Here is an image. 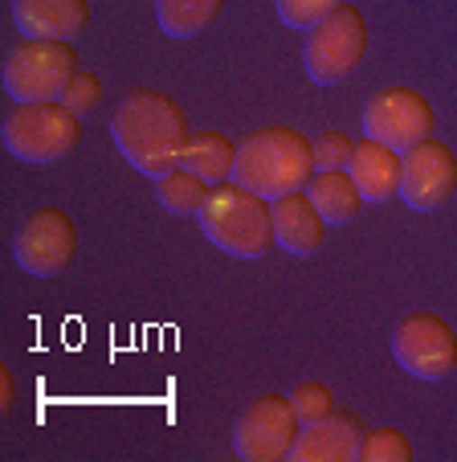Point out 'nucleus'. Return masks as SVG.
<instances>
[{
    "label": "nucleus",
    "mask_w": 457,
    "mask_h": 462,
    "mask_svg": "<svg viewBox=\"0 0 457 462\" xmlns=\"http://www.w3.org/2000/svg\"><path fill=\"white\" fill-rule=\"evenodd\" d=\"M111 135L131 168L160 180L172 168H180V148L188 143L192 127H188L184 106L172 95L151 90V87H135L114 106Z\"/></svg>",
    "instance_id": "f257e3e1"
},
{
    "label": "nucleus",
    "mask_w": 457,
    "mask_h": 462,
    "mask_svg": "<svg viewBox=\"0 0 457 462\" xmlns=\"http://www.w3.org/2000/svg\"><path fill=\"white\" fill-rule=\"evenodd\" d=\"M315 176V148L294 127H261L237 143L233 180L253 189L266 201L302 192Z\"/></svg>",
    "instance_id": "f03ea898"
},
{
    "label": "nucleus",
    "mask_w": 457,
    "mask_h": 462,
    "mask_svg": "<svg viewBox=\"0 0 457 462\" xmlns=\"http://www.w3.org/2000/svg\"><path fill=\"white\" fill-rule=\"evenodd\" d=\"M200 229L216 250L233 258H266L278 245L274 234V201L258 197L237 180H224L208 189V201L200 209Z\"/></svg>",
    "instance_id": "7ed1b4c3"
},
{
    "label": "nucleus",
    "mask_w": 457,
    "mask_h": 462,
    "mask_svg": "<svg viewBox=\"0 0 457 462\" xmlns=\"http://www.w3.org/2000/svg\"><path fill=\"white\" fill-rule=\"evenodd\" d=\"M82 143V115L61 98L17 103L5 115V152L25 164H58Z\"/></svg>",
    "instance_id": "20e7f679"
},
{
    "label": "nucleus",
    "mask_w": 457,
    "mask_h": 462,
    "mask_svg": "<svg viewBox=\"0 0 457 462\" xmlns=\"http://www.w3.org/2000/svg\"><path fill=\"white\" fill-rule=\"evenodd\" d=\"M368 45L371 33L363 13L355 5H339L315 29H306L302 66H306L315 87H339V82H347L360 70V61L368 58Z\"/></svg>",
    "instance_id": "39448f33"
},
{
    "label": "nucleus",
    "mask_w": 457,
    "mask_h": 462,
    "mask_svg": "<svg viewBox=\"0 0 457 462\" xmlns=\"http://www.w3.org/2000/svg\"><path fill=\"white\" fill-rule=\"evenodd\" d=\"M74 74H78L74 42L21 37L5 53V90H9L13 103H53V98L66 95Z\"/></svg>",
    "instance_id": "423d86ee"
},
{
    "label": "nucleus",
    "mask_w": 457,
    "mask_h": 462,
    "mask_svg": "<svg viewBox=\"0 0 457 462\" xmlns=\"http://www.w3.org/2000/svg\"><path fill=\"white\" fill-rule=\"evenodd\" d=\"M433 127H437V111L413 87H379L363 103V135L397 148L400 156L429 140Z\"/></svg>",
    "instance_id": "0eeeda50"
},
{
    "label": "nucleus",
    "mask_w": 457,
    "mask_h": 462,
    "mask_svg": "<svg viewBox=\"0 0 457 462\" xmlns=\"http://www.w3.org/2000/svg\"><path fill=\"white\" fill-rule=\"evenodd\" d=\"M392 356L416 381H445L457 373V332L437 311H413L392 328Z\"/></svg>",
    "instance_id": "6e6552de"
},
{
    "label": "nucleus",
    "mask_w": 457,
    "mask_h": 462,
    "mask_svg": "<svg viewBox=\"0 0 457 462\" xmlns=\"http://www.w3.org/2000/svg\"><path fill=\"white\" fill-rule=\"evenodd\" d=\"M302 421L290 397L261 393L242 410L233 426V450L242 462H282L290 458V446L298 438Z\"/></svg>",
    "instance_id": "1a4fd4ad"
},
{
    "label": "nucleus",
    "mask_w": 457,
    "mask_h": 462,
    "mask_svg": "<svg viewBox=\"0 0 457 462\" xmlns=\"http://www.w3.org/2000/svg\"><path fill=\"white\" fill-rule=\"evenodd\" d=\"M13 254H17L21 271L37 274V279H53L78 258V226L66 209L45 205L21 221L17 237H13Z\"/></svg>",
    "instance_id": "9d476101"
},
{
    "label": "nucleus",
    "mask_w": 457,
    "mask_h": 462,
    "mask_svg": "<svg viewBox=\"0 0 457 462\" xmlns=\"http://www.w3.org/2000/svg\"><path fill=\"white\" fill-rule=\"evenodd\" d=\"M457 189V156L449 143L425 140L400 156V201L416 213H437Z\"/></svg>",
    "instance_id": "9b49d317"
},
{
    "label": "nucleus",
    "mask_w": 457,
    "mask_h": 462,
    "mask_svg": "<svg viewBox=\"0 0 457 462\" xmlns=\"http://www.w3.org/2000/svg\"><path fill=\"white\" fill-rule=\"evenodd\" d=\"M363 442V421L355 410H331L327 418L306 421L290 446L294 462H355Z\"/></svg>",
    "instance_id": "f8f14e48"
},
{
    "label": "nucleus",
    "mask_w": 457,
    "mask_h": 462,
    "mask_svg": "<svg viewBox=\"0 0 457 462\" xmlns=\"http://www.w3.org/2000/svg\"><path fill=\"white\" fill-rule=\"evenodd\" d=\"M13 21L21 37L74 42L90 25V0H13Z\"/></svg>",
    "instance_id": "ddd939ff"
},
{
    "label": "nucleus",
    "mask_w": 457,
    "mask_h": 462,
    "mask_svg": "<svg viewBox=\"0 0 457 462\" xmlns=\"http://www.w3.org/2000/svg\"><path fill=\"white\" fill-rule=\"evenodd\" d=\"M274 234H278V245L294 258H311V254L323 250L327 242V217L319 213V205L302 192H286L274 201Z\"/></svg>",
    "instance_id": "4468645a"
},
{
    "label": "nucleus",
    "mask_w": 457,
    "mask_h": 462,
    "mask_svg": "<svg viewBox=\"0 0 457 462\" xmlns=\"http://www.w3.org/2000/svg\"><path fill=\"white\" fill-rule=\"evenodd\" d=\"M347 172L360 184L363 201L384 205L400 192V152L371 140V135H363V140L355 143V156H352V164H347Z\"/></svg>",
    "instance_id": "2eb2a0df"
},
{
    "label": "nucleus",
    "mask_w": 457,
    "mask_h": 462,
    "mask_svg": "<svg viewBox=\"0 0 457 462\" xmlns=\"http://www.w3.org/2000/svg\"><path fill=\"white\" fill-rule=\"evenodd\" d=\"M233 164H237V148L224 131H192L188 143L180 148V168L197 172L208 184L233 180Z\"/></svg>",
    "instance_id": "dca6fc26"
},
{
    "label": "nucleus",
    "mask_w": 457,
    "mask_h": 462,
    "mask_svg": "<svg viewBox=\"0 0 457 462\" xmlns=\"http://www.w3.org/2000/svg\"><path fill=\"white\" fill-rule=\"evenodd\" d=\"M306 197L319 205L327 226H352L360 217V209L368 205L347 168H339V172H315L311 184H306Z\"/></svg>",
    "instance_id": "f3484780"
},
{
    "label": "nucleus",
    "mask_w": 457,
    "mask_h": 462,
    "mask_svg": "<svg viewBox=\"0 0 457 462\" xmlns=\"http://www.w3.org/2000/svg\"><path fill=\"white\" fill-rule=\"evenodd\" d=\"M224 0H156V21L168 37H200L216 17H221Z\"/></svg>",
    "instance_id": "a211bd4d"
},
{
    "label": "nucleus",
    "mask_w": 457,
    "mask_h": 462,
    "mask_svg": "<svg viewBox=\"0 0 457 462\" xmlns=\"http://www.w3.org/2000/svg\"><path fill=\"white\" fill-rule=\"evenodd\" d=\"M208 189H213V184L200 180L197 172L172 168L168 176L156 180V201L164 205L168 213H176V217H200V209H205V201H208Z\"/></svg>",
    "instance_id": "6ab92c4d"
},
{
    "label": "nucleus",
    "mask_w": 457,
    "mask_h": 462,
    "mask_svg": "<svg viewBox=\"0 0 457 462\" xmlns=\"http://www.w3.org/2000/svg\"><path fill=\"white\" fill-rule=\"evenodd\" d=\"M355 462H413V442L397 426H376L363 434Z\"/></svg>",
    "instance_id": "aec40b11"
},
{
    "label": "nucleus",
    "mask_w": 457,
    "mask_h": 462,
    "mask_svg": "<svg viewBox=\"0 0 457 462\" xmlns=\"http://www.w3.org/2000/svg\"><path fill=\"white\" fill-rule=\"evenodd\" d=\"M311 148H315V172H339L355 156V140L339 127H327L323 135H315Z\"/></svg>",
    "instance_id": "412c9836"
},
{
    "label": "nucleus",
    "mask_w": 457,
    "mask_h": 462,
    "mask_svg": "<svg viewBox=\"0 0 457 462\" xmlns=\"http://www.w3.org/2000/svg\"><path fill=\"white\" fill-rule=\"evenodd\" d=\"M339 5H347V0H278V17H282V25L290 29H315L327 13H335Z\"/></svg>",
    "instance_id": "4be33fe9"
},
{
    "label": "nucleus",
    "mask_w": 457,
    "mask_h": 462,
    "mask_svg": "<svg viewBox=\"0 0 457 462\" xmlns=\"http://www.w3.org/2000/svg\"><path fill=\"white\" fill-rule=\"evenodd\" d=\"M290 402H294V410H298V421L306 426V421H319V418H327V413L335 410V393H331L327 384H319V381H306V384H298V389L290 393Z\"/></svg>",
    "instance_id": "5701e85b"
},
{
    "label": "nucleus",
    "mask_w": 457,
    "mask_h": 462,
    "mask_svg": "<svg viewBox=\"0 0 457 462\" xmlns=\"http://www.w3.org/2000/svg\"><path fill=\"white\" fill-rule=\"evenodd\" d=\"M61 103H66L69 111H78V115L95 111V106L103 103V79H98L95 70H78L74 79H69V87H66V95H61Z\"/></svg>",
    "instance_id": "b1692460"
},
{
    "label": "nucleus",
    "mask_w": 457,
    "mask_h": 462,
    "mask_svg": "<svg viewBox=\"0 0 457 462\" xmlns=\"http://www.w3.org/2000/svg\"><path fill=\"white\" fill-rule=\"evenodd\" d=\"M13 402H17V381H13V368L0 365V410L9 413Z\"/></svg>",
    "instance_id": "393cba45"
}]
</instances>
